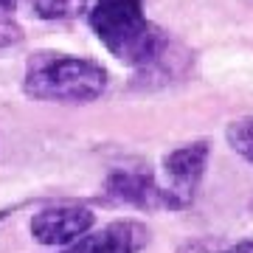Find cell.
<instances>
[{"mask_svg":"<svg viewBox=\"0 0 253 253\" xmlns=\"http://www.w3.org/2000/svg\"><path fill=\"white\" fill-rule=\"evenodd\" d=\"M87 26L110 56L135 71H152L169 56L172 40L146 17V0H93Z\"/></svg>","mask_w":253,"mask_h":253,"instance_id":"6da1fadb","label":"cell"},{"mask_svg":"<svg viewBox=\"0 0 253 253\" xmlns=\"http://www.w3.org/2000/svg\"><path fill=\"white\" fill-rule=\"evenodd\" d=\"M110 87V71L99 59L40 48L28 54L23 71V93L31 101L48 104H93Z\"/></svg>","mask_w":253,"mask_h":253,"instance_id":"7a4b0ae2","label":"cell"},{"mask_svg":"<svg viewBox=\"0 0 253 253\" xmlns=\"http://www.w3.org/2000/svg\"><path fill=\"white\" fill-rule=\"evenodd\" d=\"M208 161H211V141L208 138L180 144L161 158L158 180L166 189L174 211H186V208L194 206L203 177H206Z\"/></svg>","mask_w":253,"mask_h":253,"instance_id":"3957f363","label":"cell"},{"mask_svg":"<svg viewBox=\"0 0 253 253\" xmlns=\"http://www.w3.org/2000/svg\"><path fill=\"white\" fill-rule=\"evenodd\" d=\"M110 203L138 211H174L166 189L158 180V172L146 166H116L104 177V191Z\"/></svg>","mask_w":253,"mask_h":253,"instance_id":"277c9868","label":"cell"},{"mask_svg":"<svg viewBox=\"0 0 253 253\" xmlns=\"http://www.w3.org/2000/svg\"><path fill=\"white\" fill-rule=\"evenodd\" d=\"M93 228H96V214L90 206H82V203L45 206L28 222L31 239L37 245H45V248H68Z\"/></svg>","mask_w":253,"mask_h":253,"instance_id":"5b68a950","label":"cell"},{"mask_svg":"<svg viewBox=\"0 0 253 253\" xmlns=\"http://www.w3.org/2000/svg\"><path fill=\"white\" fill-rule=\"evenodd\" d=\"M146 245H149V228L141 219L124 217L93 228L82 239L68 248H59L56 253H144Z\"/></svg>","mask_w":253,"mask_h":253,"instance_id":"8992f818","label":"cell"},{"mask_svg":"<svg viewBox=\"0 0 253 253\" xmlns=\"http://www.w3.org/2000/svg\"><path fill=\"white\" fill-rule=\"evenodd\" d=\"M17 6H26L34 20L62 23V20H73L84 14L90 0H17Z\"/></svg>","mask_w":253,"mask_h":253,"instance_id":"52a82bcc","label":"cell"},{"mask_svg":"<svg viewBox=\"0 0 253 253\" xmlns=\"http://www.w3.org/2000/svg\"><path fill=\"white\" fill-rule=\"evenodd\" d=\"M225 141L242 161H248L253 166V116L234 118L225 126Z\"/></svg>","mask_w":253,"mask_h":253,"instance_id":"ba28073f","label":"cell"},{"mask_svg":"<svg viewBox=\"0 0 253 253\" xmlns=\"http://www.w3.org/2000/svg\"><path fill=\"white\" fill-rule=\"evenodd\" d=\"M26 42V28L17 20L14 9H0V54L14 51Z\"/></svg>","mask_w":253,"mask_h":253,"instance_id":"9c48e42d","label":"cell"},{"mask_svg":"<svg viewBox=\"0 0 253 253\" xmlns=\"http://www.w3.org/2000/svg\"><path fill=\"white\" fill-rule=\"evenodd\" d=\"M177 253H222L214 239H206V236H197V239H186V242L177 248Z\"/></svg>","mask_w":253,"mask_h":253,"instance_id":"30bf717a","label":"cell"},{"mask_svg":"<svg viewBox=\"0 0 253 253\" xmlns=\"http://www.w3.org/2000/svg\"><path fill=\"white\" fill-rule=\"evenodd\" d=\"M222 253H253V239H239L234 245H225Z\"/></svg>","mask_w":253,"mask_h":253,"instance_id":"8fae6325","label":"cell"},{"mask_svg":"<svg viewBox=\"0 0 253 253\" xmlns=\"http://www.w3.org/2000/svg\"><path fill=\"white\" fill-rule=\"evenodd\" d=\"M0 9H14L17 11L20 6H17V0H0Z\"/></svg>","mask_w":253,"mask_h":253,"instance_id":"7c38bea8","label":"cell"}]
</instances>
